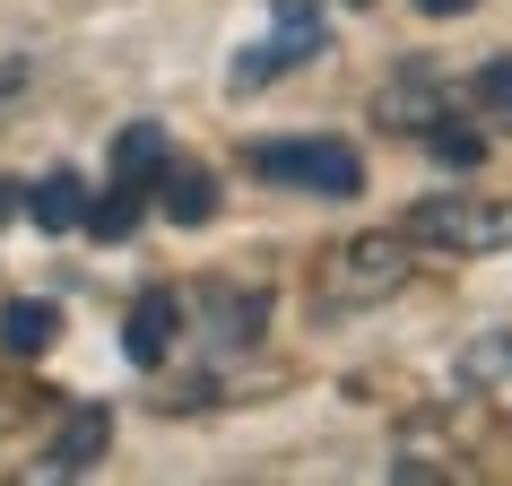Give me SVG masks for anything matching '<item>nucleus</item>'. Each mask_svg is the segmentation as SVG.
<instances>
[{"mask_svg":"<svg viewBox=\"0 0 512 486\" xmlns=\"http://www.w3.org/2000/svg\"><path fill=\"white\" fill-rule=\"evenodd\" d=\"M408 278V235H356L330 252L322 270V313H356V304H382Z\"/></svg>","mask_w":512,"mask_h":486,"instance_id":"2","label":"nucleus"},{"mask_svg":"<svg viewBox=\"0 0 512 486\" xmlns=\"http://www.w3.org/2000/svg\"><path fill=\"white\" fill-rule=\"evenodd\" d=\"M322 53H330V18L313 0H278L270 44H252V53L235 61V87H270L278 70H304V61H322Z\"/></svg>","mask_w":512,"mask_h":486,"instance_id":"3","label":"nucleus"},{"mask_svg":"<svg viewBox=\"0 0 512 486\" xmlns=\"http://www.w3.org/2000/svg\"><path fill=\"white\" fill-rule=\"evenodd\" d=\"M139 217H148V183H113L105 200H87V209H79V226H87L96 243H122Z\"/></svg>","mask_w":512,"mask_h":486,"instance_id":"12","label":"nucleus"},{"mask_svg":"<svg viewBox=\"0 0 512 486\" xmlns=\"http://www.w3.org/2000/svg\"><path fill=\"white\" fill-rule=\"evenodd\" d=\"M18 209H27L44 235H70V226H79V209H87V183H79V174H35V183L18 191Z\"/></svg>","mask_w":512,"mask_h":486,"instance_id":"10","label":"nucleus"},{"mask_svg":"<svg viewBox=\"0 0 512 486\" xmlns=\"http://www.w3.org/2000/svg\"><path fill=\"white\" fill-rule=\"evenodd\" d=\"M165 157H174V139H165L157 122H131V131L113 139V183H157Z\"/></svg>","mask_w":512,"mask_h":486,"instance_id":"11","label":"nucleus"},{"mask_svg":"<svg viewBox=\"0 0 512 486\" xmlns=\"http://www.w3.org/2000/svg\"><path fill=\"white\" fill-rule=\"evenodd\" d=\"M9 217H18V183H0V226H9Z\"/></svg>","mask_w":512,"mask_h":486,"instance_id":"18","label":"nucleus"},{"mask_svg":"<svg viewBox=\"0 0 512 486\" xmlns=\"http://www.w3.org/2000/svg\"><path fill=\"white\" fill-rule=\"evenodd\" d=\"M261 322H270V296H261V287H226V296H217V322H209V339L217 348H252V339H261Z\"/></svg>","mask_w":512,"mask_h":486,"instance_id":"13","label":"nucleus"},{"mask_svg":"<svg viewBox=\"0 0 512 486\" xmlns=\"http://www.w3.org/2000/svg\"><path fill=\"white\" fill-rule=\"evenodd\" d=\"M18 87H27V61H0V105H9Z\"/></svg>","mask_w":512,"mask_h":486,"instance_id":"17","label":"nucleus"},{"mask_svg":"<svg viewBox=\"0 0 512 486\" xmlns=\"http://www.w3.org/2000/svg\"><path fill=\"white\" fill-rule=\"evenodd\" d=\"M478 0H417V18H469Z\"/></svg>","mask_w":512,"mask_h":486,"instance_id":"16","label":"nucleus"},{"mask_svg":"<svg viewBox=\"0 0 512 486\" xmlns=\"http://www.w3.org/2000/svg\"><path fill=\"white\" fill-rule=\"evenodd\" d=\"M443 113H452V87L434 79L426 61H400V70L374 87V122H382V131H417V139H426Z\"/></svg>","mask_w":512,"mask_h":486,"instance_id":"5","label":"nucleus"},{"mask_svg":"<svg viewBox=\"0 0 512 486\" xmlns=\"http://www.w3.org/2000/svg\"><path fill=\"white\" fill-rule=\"evenodd\" d=\"M53 339H61V304H44V296L0 304V356H44Z\"/></svg>","mask_w":512,"mask_h":486,"instance_id":"9","label":"nucleus"},{"mask_svg":"<svg viewBox=\"0 0 512 486\" xmlns=\"http://www.w3.org/2000/svg\"><path fill=\"white\" fill-rule=\"evenodd\" d=\"M105 443H113V408H79V417L44 443V460H35V469H44V478H87V469L105 460Z\"/></svg>","mask_w":512,"mask_h":486,"instance_id":"7","label":"nucleus"},{"mask_svg":"<svg viewBox=\"0 0 512 486\" xmlns=\"http://www.w3.org/2000/svg\"><path fill=\"white\" fill-rule=\"evenodd\" d=\"M157 209L174 217V226H209V217H217V174H209V165H174V157H165Z\"/></svg>","mask_w":512,"mask_h":486,"instance_id":"8","label":"nucleus"},{"mask_svg":"<svg viewBox=\"0 0 512 486\" xmlns=\"http://www.w3.org/2000/svg\"><path fill=\"white\" fill-rule=\"evenodd\" d=\"M469 96H478V105H486V113H495V122L512 131V61H486L478 79H469Z\"/></svg>","mask_w":512,"mask_h":486,"instance_id":"15","label":"nucleus"},{"mask_svg":"<svg viewBox=\"0 0 512 486\" xmlns=\"http://www.w3.org/2000/svg\"><path fill=\"white\" fill-rule=\"evenodd\" d=\"M400 235L434 243V252H495V243H512V200H495V209H478V200H417Z\"/></svg>","mask_w":512,"mask_h":486,"instance_id":"4","label":"nucleus"},{"mask_svg":"<svg viewBox=\"0 0 512 486\" xmlns=\"http://www.w3.org/2000/svg\"><path fill=\"white\" fill-rule=\"evenodd\" d=\"M174 339H183V296H174V287H148V296L131 304V322H122V356H131V365H165Z\"/></svg>","mask_w":512,"mask_h":486,"instance_id":"6","label":"nucleus"},{"mask_svg":"<svg viewBox=\"0 0 512 486\" xmlns=\"http://www.w3.org/2000/svg\"><path fill=\"white\" fill-rule=\"evenodd\" d=\"M243 174H261V183H278V191H322V200H356V191H365V157H356L348 139H322V131L252 139V148H243Z\"/></svg>","mask_w":512,"mask_h":486,"instance_id":"1","label":"nucleus"},{"mask_svg":"<svg viewBox=\"0 0 512 486\" xmlns=\"http://www.w3.org/2000/svg\"><path fill=\"white\" fill-rule=\"evenodd\" d=\"M426 148H434L443 165H460V174H478V165H486V139H478V131H460V122H434Z\"/></svg>","mask_w":512,"mask_h":486,"instance_id":"14","label":"nucleus"}]
</instances>
